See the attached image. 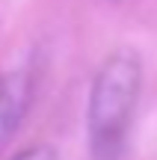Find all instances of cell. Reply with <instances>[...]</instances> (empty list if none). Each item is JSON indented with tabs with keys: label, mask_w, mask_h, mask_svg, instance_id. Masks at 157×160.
<instances>
[{
	"label": "cell",
	"mask_w": 157,
	"mask_h": 160,
	"mask_svg": "<svg viewBox=\"0 0 157 160\" xmlns=\"http://www.w3.org/2000/svg\"><path fill=\"white\" fill-rule=\"evenodd\" d=\"M142 86V65L134 51H116L101 62L89 92V145L95 160H119Z\"/></svg>",
	"instance_id": "cell-1"
},
{
	"label": "cell",
	"mask_w": 157,
	"mask_h": 160,
	"mask_svg": "<svg viewBox=\"0 0 157 160\" xmlns=\"http://www.w3.org/2000/svg\"><path fill=\"white\" fill-rule=\"evenodd\" d=\"M27 104H30V77L27 74L15 71V74L0 77V151L9 145L18 125L24 122Z\"/></svg>",
	"instance_id": "cell-2"
},
{
	"label": "cell",
	"mask_w": 157,
	"mask_h": 160,
	"mask_svg": "<svg viewBox=\"0 0 157 160\" xmlns=\"http://www.w3.org/2000/svg\"><path fill=\"white\" fill-rule=\"evenodd\" d=\"M12 160H59V157H56V151H53L51 145H33V148L15 154Z\"/></svg>",
	"instance_id": "cell-3"
}]
</instances>
